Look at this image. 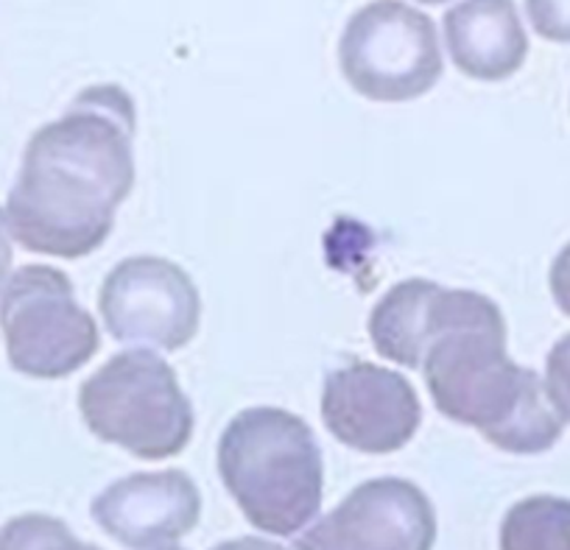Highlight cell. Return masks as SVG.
I'll list each match as a JSON object with an SVG mask.
<instances>
[{
  "instance_id": "cell-10",
  "label": "cell",
  "mask_w": 570,
  "mask_h": 550,
  "mask_svg": "<svg viewBox=\"0 0 570 550\" xmlns=\"http://www.w3.org/2000/svg\"><path fill=\"white\" fill-rule=\"evenodd\" d=\"M202 498L183 470L137 472L120 478L92 500V520L124 548L174 544L199 522Z\"/></svg>"
},
{
  "instance_id": "cell-1",
  "label": "cell",
  "mask_w": 570,
  "mask_h": 550,
  "mask_svg": "<svg viewBox=\"0 0 570 550\" xmlns=\"http://www.w3.org/2000/svg\"><path fill=\"white\" fill-rule=\"evenodd\" d=\"M370 335L386 361L422 366L436 409L495 448L534 455L562 436L546 383L507 355V322L484 294L405 279L370 313Z\"/></svg>"
},
{
  "instance_id": "cell-16",
  "label": "cell",
  "mask_w": 570,
  "mask_h": 550,
  "mask_svg": "<svg viewBox=\"0 0 570 550\" xmlns=\"http://www.w3.org/2000/svg\"><path fill=\"white\" fill-rule=\"evenodd\" d=\"M551 294L559 311L570 316V244L559 252L551 266Z\"/></svg>"
},
{
  "instance_id": "cell-13",
  "label": "cell",
  "mask_w": 570,
  "mask_h": 550,
  "mask_svg": "<svg viewBox=\"0 0 570 550\" xmlns=\"http://www.w3.org/2000/svg\"><path fill=\"white\" fill-rule=\"evenodd\" d=\"M3 550H98L79 542L53 517H23L3 533Z\"/></svg>"
},
{
  "instance_id": "cell-11",
  "label": "cell",
  "mask_w": 570,
  "mask_h": 550,
  "mask_svg": "<svg viewBox=\"0 0 570 550\" xmlns=\"http://www.w3.org/2000/svg\"><path fill=\"white\" fill-rule=\"evenodd\" d=\"M448 53L464 76L503 81L518 73L529 53L523 23L512 0H462L445 14Z\"/></svg>"
},
{
  "instance_id": "cell-4",
  "label": "cell",
  "mask_w": 570,
  "mask_h": 550,
  "mask_svg": "<svg viewBox=\"0 0 570 550\" xmlns=\"http://www.w3.org/2000/svg\"><path fill=\"white\" fill-rule=\"evenodd\" d=\"M79 409L101 442L146 461L183 453L194 433V405L177 372L149 350L109 357L81 386Z\"/></svg>"
},
{
  "instance_id": "cell-20",
  "label": "cell",
  "mask_w": 570,
  "mask_h": 550,
  "mask_svg": "<svg viewBox=\"0 0 570 550\" xmlns=\"http://www.w3.org/2000/svg\"><path fill=\"white\" fill-rule=\"evenodd\" d=\"M420 3H442V0H420Z\"/></svg>"
},
{
  "instance_id": "cell-8",
  "label": "cell",
  "mask_w": 570,
  "mask_h": 550,
  "mask_svg": "<svg viewBox=\"0 0 570 550\" xmlns=\"http://www.w3.org/2000/svg\"><path fill=\"white\" fill-rule=\"evenodd\" d=\"M436 511L420 487L377 478L355 487L297 539V550H434Z\"/></svg>"
},
{
  "instance_id": "cell-12",
  "label": "cell",
  "mask_w": 570,
  "mask_h": 550,
  "mask_svg": "<svg viewBox=\"0 0 570 550\" xmlns=\"http://www.w3.org/2000/svg\"><path fill=\"white\" fill-rule=\"evenodd\" d=\"M501 550H570V500L537 494L509 509Z\"/></svg>"
},
{
  "instance_id": "cell-9",
  "label": "cell",
  "mask_w": 570,
  "mask_h": 550,
  "mask_svg": "<svg viewBox=\"0 0 570 550\" xmlns=\"http://www.w3.org/2000/svg\"><path fill=\"white\" fill-rule=\"evenodd\" d=\"M322 420L347 448L383 455L414 439L422 409L403 375L370 361H353L327 375Z\"/></svg>"
},
{
  "instance_id": "cell-7",
  "label": "cell",
  "mask_w": 570,
  "mask_h": 550,
  "mask_svg": "<svg viewBox=\"0 0 570 550\" xmlns=\"http://www.w3.org/2000/svg\"><path fill=\"white\" fill-rule=\"evenodd\" d=\"M107 333L120 344L177 352L199 330V288L185 268L163 257H129L107 274L98 294Z\"/></svg>"
},
{
  "instance_id": "cell-19",
  "label": "cell",
  "mask_w": 570,
  "mask_h": 550,
  "mask_svg": "<svg viewBox=\"0 0 570 550\" xmlns=\"http://www.w3.org/2000/svg\"><path fill=\"white\" fill-rule=\"evenodd\" d=\"M151 550H185V548H179V544H163V548H151Z\"/></svg>"
},
{
  "instance_id": "cell-5",
  "label": "cell",
  "mask_w": 570,
  "mask_h": 550,
  "mask_svg": "<svg viewBox=\"0 0 570 550\" xmlns=\"http://www.w3.org/2000/svg\"><path fill=\"white\" fill-rule=\"evenodd\" d=\"M338 62L355 92L383 104L425 96L445 68L434 20L400 0H375L350 18Z\"/></svg>"
},
{
  "instance_id": "cell-17",
  "label": "cell",
  "mask_w": 570,
  "mask_h": 550,
  "mask_svg": "<svg viewBox=\"0 0 570 550\" xmlns=\"http://www.w3.org/2000/svg\"><path fill=\"white\" fill-rule=\"evenodd\" d=\"M213 550H285V548H279V544H274V542H266V539L240 537V539H233V542L216 544Z\"/></svg>"
},
{
  "instance_id": "cell-14",
  "label": "cell",
  "mask_w": 570,
  "mask_h": 550,
  "mask_svg": "<svg viewBox=\"0 0 570 550\" xmlns=\"http://www.w3.org/2000/svg\"><path fill=\"white\" fill-rule=\"evenodd\" d=\"M546 392L557 414L570 422V335L559 338L548 352Z\"/></svg>"
},
{
  "instance_id": "cell-3",
  "label": "cell",
  "mask_w": 570,
  "mask_h": 550,
  "mask_svg": "<svg viewBox=\"0 0 570 550\" xmlns=\"http://www.w3.org/2000/svg\"><path fill=\"white\" fill-rule=\"evenodd\" d=\"M218 472L261 531L288 537L320 514L322 450L314 431L288 411H240L218 442Z\"/></svg>"
},
{
  "instance_id": "cell-2",
  "label": "cell",
  "mask_w": 570,
  "mask_h": 550,
  "mask_svg": "<svg viewBox=\"0 0 570 550\" xmlns=\"http://www.w3.org/2000/svg\"><path fill=\"white\" fill-rule=\"evenodd\" d=\"M131 140L135 104L120 87L81 92L26 148L23 174L9 199L14 238L68 261L96 252L135 185Z\"/></svg>"
},
{
  "instance_id": "cell-18",
  "label": "cell",
  "mask_w": 570,
  "mask_h": 550,
  "mask_svg": "<svg viewBox=\"0 0 570 550\" xmlns=\"http://www.w3.org/2000/svg\"><path fill=\"white\" fill-rule=\"evenodd\" d=\"M9 263H12V252H9L7 235H3V227H0V279H3V274H7Z\"/></svg>"
},
{
  "instance_id": "cell-15",
  "label": "cell",
  "mask_w": 570,
  "mask_h": 550,
  "mask_svg": "<svg viewBox=\"0 0 570 550\" xmlns=\"http://www.w3.org/2000/svg\"><path fill=\"white\" fill-rule=\"evenodd\" d=\"M531 29L551 42H570V0H525Z\"/></svg>"
},
{
  "instance_id": "cell-6",
  "label": "cell",
  "mask_w": 570,
  "mask_h": 550,
  "mask_svg": "<svg viewBox=\"0 0 570 550\" xmlns=\"http://www.w3.org/2000/svg\"><path fill=\"white\" fill-rule=\"evenodd\" d=\"M0 318L12 363L35 377L70 375L98 352L96 322L76 305L73 285L57 268H23Z\"/></svg>"
}]
</instances>
